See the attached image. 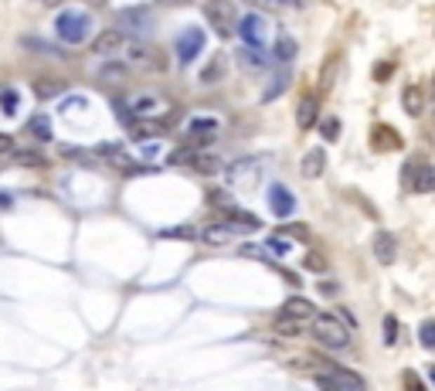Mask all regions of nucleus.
Listing matches in <instances>:
<instances>
[{"label": "nucleus", "instance_id": "obj_1", "mask_svg": "<svg viewBox=\"0 0 435 391\" xmlns=\"http://www.w3.org/2000/svg\"><path fill=\"white\" fill-rule=\"evenodd\" d=\"M316 317H320L316 306L309 303L306 296H289V300L283 303V310H279V317H276L272 330H276L279 337H300L306 326H313Z\"/></svg>", "mask_w": 435, "mask_h": 391}, {"label": "nucleus", "instance_id": "obj_2", "mask_svg": "<svg viewBox=\"0 0 435 391\" xmlns=\"http://www.w3.org/2000/svg\"><path fill=\"white\" fill-rule=\"evenodd\" d=\"M309 330H313L316 344H323L326 350H344L350 344V326L337 313H320Z\"/></svg>", "mask_w": 435, "mask_h": 391}, {"label": "nucleus", "instance_id": "obj_3", "mask_svg": "<svg viewBox=\"0 0 435 391\" xmlns=\"http://www.w3.org/2000/svg\"><path fill=\"white\" fill-rule=\"evenodd\" d=\"M126 109H130L133 123H136V119H140V123H156V119H163L174 106H170L163 95H156V92H140V95H133L130 102H126Z\"/></svg>", "mask_w": 435, "mask_h": 391}, {"label": "nucleus", "instance_id": "obj_4", "mask_svg": "<svg viewBox=\"0 0 435 391\" xmlns=\"http://www.w3.org/2000/svg\"><path fill=\"white\" fill-rule=\"evenodd\" d=\"M55 31H58V38L68 44H79L88 38V31H92V18H88L86 11H65V14H58L55 18Z\"/></svg>", "mask_w": 435, "mask_h": 391}, {"label": "nucleus", "instance_id": "obj_5", "mask_svg": "<svg viewBox=\"0 0 435 391\" xmlns=\"http://www.w3.org/2000/svg\"><path fill=\"white\" fill-rule=\"evenodd\" d=\"M208 24L218 31V38H232L239 31V14L228 0H215V4H208Z\"/></svg>", "mask_w": 435, "mask_h": 391}, {"label": "nucleus", "instance_id": "obj_6", "mask_svg": "<svg viewBox=\"0 0 435 391\" xmlns=\"http://www.w3.org/2000/svg\"><path fill=\"white\" fill-rule=\"evenodd\" d=\"M130 65L136 68V72H163V55L153 48V44L147 41H133L130 44Z\"/></svg>", "mask_w": 435, "mask_h": 391}, {"label": "nucleus", "instance_id": "obj_7", "mask_svg": "<svg viewBox=\"0 0 435 391\" xmlns=\"http://www.w3.org/2000/svg\"><path fill=\"white\" fill-rule=\"evenodd\" d=\"M262 177V160L259 157H241L228 167V180L235 187H255V180Z\"/></svg>", "mask_w": 435, "mask_h": 391}, {"label": "nucleus", "instance_id": "obj_8", "mask_svg": "<svg viewBox=\"0 0 435 391\" xmlns=\"http://www.w3.org/2000/svg\"><path fill=\"white\" fill-rule=\"evenodd\" d=\"M177 62L180 65H191L197 55L204 51V31L201 27H187V31H180V38H177Z\"/></svg>", "mask_w": 435, "mask_h": 391}, {"label": "nucleus", "instance_id": "obj_9", "mask_svg": "<svg viewBox=\"0 0 435 391\" xmlns=\"http://www.w3.org/2000/svg\"><path fill=\"white\" fill-rule=\"evenodd\" d=\"M239 34H241V41H245V48H252V51L265 48V24H262L259 14H241Z\"/></svg>", "mask_w": 435, "mask_h": 391}, {"label": "nucleus", "instance_id": "obj_10", "mask_svg": "<svg viewBox=\"0 0 435 391\" xmlns=\"http://www.w3.org/2000/svg\"><path fill=\"white\" fill-rule=\"evenodd\" d=\"M405 187H412L418 194H432L435 191V167L432 164H422V167H405Z\"/></svg>", "mask_w": 435, "mask_h": 391}, {"label": "nucleus", "instance_id": "obj_11", "mask_svg": "<svg viewBox=\"0 0 435 391\" xmlns=\"http://www.w3.org/2000/svg\"><path fill=\"white\" fill-rule=\"evenodd\" d=\"M320 371H326V374H320V378H326L337 391H364V378L354 374V371L337 368V364H326V368H320Z\"/></svg>", "mask_w": 435, "mask_h": 391}, {"label": "nucleus", "instance_id": "obj_12", "mask_svg": "<svg viewBox=\"0 0 435 391\" xmlns=\"http://www.w3.org/2000/svg\"><path fill=\"white\" fill-rule=\"evenodd\" d=\"M269 208H272L276 218H289L296 211V197H293V191L286 184H272L269 187Z\"/></svg>", "mask_w": 435, "mask_h": 391}, {"label": "nucleus", "instance_id": "obj_13", "mask_svg": "<svg viewBox=\"0 0 435 391\" xmlns=\"http://www.w3.org/2000/svg\"><path fill=\"white\" fill-rule=\"evenodd\" d=\"M218 130H221V123H218L215 116H191V123H187L191 143H208V140L218 136Z\"/></svg>", "mask_w": 435, "mask_h": 391}, {"label": "nucleus", "instance_id": "obj_14", "mask_svg": "<svg viewBox=\"0 0 435 391\" xmlns=\"http://www.w3.org/2000/svg\"><path fill=\"white\" fill-rule=\"evenodd\" d=\"M123 44H126V34H123L119 27H109V31H102V34H95L92 51H95V55H116Z\"/></svg>", "mask_w": 435, "mask_h": 391}, {"label": "nucleus", "instance_id": "obj_15", "mask_svg": "<svg viewBox=\"0 0 435 391\" xmlns=\"http://www.w3.org/2000/svg\"><path fill=\"white\" fill-rule=\"evenodd\" d=\"M316 119H320V99H316V95L300 99V106H296V126H300V130H313Z\"/></svg>", "mask_w": 435, "mask_h": 391}, {"label": "nucleus", "instance_id": "obj_16", "mask_svg": "<svg viewBox=\"0 0 435 391\" xmlns=\"http://www.w3.org/2000/svg\"><path fill=\"white\" fill-rule=\"evenodd\" d=\"M374 256L381 265H392L398 259V241H394L392 232H377V239H374Z\"/></svg>", "mask_w": 435, "mask_h": 391}, {"label": "nucleus", "instance_id": "obj_17", "mask_svg": "<svg viewBox=\"0 0 435 391\" xmlns=\"http://www.w3.org/2000/svg\"><path fill=\"white\" fill-rule=\"evenodd\" d=\"M225 225H232L235 232H245V228L255 232V228H262L259 218L252 215V211H241V208H228V211H225Z\"/></svg>", "mask_w": 435, "mask_h": 391}, {"label": "nucleus", "instance_id": "obj_18", "mask_svg": "<svg viewBox=\"0 0 435 391\" xmlns=\"http://www.w3.org/2000/svg\"><path fill=\"white\" fill-rule=\"evenodd\" d=\"M323 171H326V153L320 150V147L306 150V157H303V177L306 180H316Z\"/></svg>", "mask_w": 435, "mask_h": 391}, {"label": "nucleus", "instance_id": "obj_19", "mask_svg": "<svg viewBox=\"0 0 435 391\" xmlns=\"http://www.w3.org/2000/svg\"><path fill=\"white\" fill-rule=\"evenodd\" d=\"M130 79V72H126V65H119V62H109V65L99 68V86H123Z\"/></svg>", "mask_w": 435, "mask_h": 391}, {"label": "nucleus", "instance_id": "obj_20", "mask_svg": "<svg viewBox=\"0 0 435 391\" xmlns=\"http://www.w3.org/2000/svg\"><path fill=\"white\" fill-rule=\"evenodd\" d=\"M232 235H239L232 225H225V221H218V225H208L204 232H201V239L208 241V245H228Z\"/></svg>", "mask_w": 435, "mask_h": 391}, {"label": "nucleus", "instance_id": "obj_21", "mask_svg": "<svg viewBox=\"0 0 435 391\" xmlns=\"http://www.w3.org/2000/svg\"><path fill=\"white\" fill-rule=\"evenodd\" d=\"M296 51H300V44H296V38H289V34H279L276 44H272V58H279V62H293Z\"/></svg>", "mask_w": 435, "mask_h": 391}, {"label": "nucleus", "instance_id": "obj_22", "mask_svg": "<svg viewBox=\"0 0 435 391\" xmlns=\"http://www.w3.org/2000/svg\"><path fill=\"white\" fill-rule=\"evenodd\" d=\"M286 88H289V72L283 68V72H276V79L265 86V92H262V102H272V99H279Z\"/></svg>", "mask_w": 435, "mask_h": 391}, {"label": "nucleus", "instance_id": "obj_23", "mask_svg": "<svg viewBox=\"0 0 435 391\" xmlns=\"http://www.w3.org/2000/svg\"><path fill=\"white\" fill-rule=\"evenodd\" d=\"M401 106H405V112H408V116H418V112L425 109V102H422V88H418V86H408V88H405V95H401Z\"/></svg>", "mask_w": 435, "mask_h": 391}, {"label": "nucleus", "instance_id": "obj_24", "mask_svg": "<svg viewBox=\"0 0 435 391\" xmlns=\"http://www.w3.org/2000/svg\"><path fill=\"white\" fill-rule=\"evenodd\" d=\"M191 167L201 171V174H218V171H221V157H218V153H197Z\"/></svg>", "mask_w": 435, "mask_h": 391}, {"label": "nucleus", "instance_id": "obj_25", "mask_svg": "<svg viewBox=\"0 0 435 391\" xmlns=\"http://www.w3.org/2000/svg\"><path fill=\"white\" fill-rule=\"evenodd\" d=\"M221 79H225V58H211L208 68L201 72V82H204V86H211V82H221Z\"/></svg>", "mask_w": 435, "mask_h": 391}, {"label": "nucleus", "instance_id": "obj_26", "mask_svg": "<svg viewBox=\"0 0 435 391\" xmlns=\"http://www.w3.org/2000/svg\"><path fill=\"white\" fill-rule=\"evenodd\" d=\"M18 109H21V95H18L14 88L0 92V112H4V116H14Z\"/></svg>", "mask_w": 435, "mask_h": 391}, {"label": "nucleus", "instance_id": "obj_27", "mask_svg": "<svg viewBox=\"0 0 435 391\" xmlns=\"http://www.w3.org/2000/svg\"><path fill=\"white\" fill-rule=\"evenodd\" d=\"M27 130L34 133L38 140H51V119H48V116H31Z\"/></svg>", "mask_w": 435, "mask_h": 391}, {"label": "nucleus", "instance_id": "obj_28", "mask_svg": "<svg viewBox=\"0 0 435 391\" xmlns=\"http://www.w3.org/2000/svg\"><path fill=\"white\" fill-rule=\"evenodd\" d=\"M197 147L194 143H191V147H177L174 153H170V164H187V167H191V164H194V157H197Z\"/></svg>", "mask_w": 435, "mask_h": 391}, {"label": "nucleus", "instance_id": "obj_29", "mask_svg": "<svg viewBox=\"0 0 435 391\" xmlns=\"http://www.w3.org/2000/svg\"><path fill=\"white\" fill-rule=\"evenodd\" d=\"M119 18H123V27H147V11H123V14H119Z\"/></svg>", "mask_w": 435, "mask_h": 391}, {"label": "nucleus", "instance_id": "obj_30", "mask_svg": "<svg viewBox=\"0 0 435 391\" xmlns=\"http://www.w3.org/2000/svg\"><path fill=\"white\" fill-rule=\"evenodd\" d=\"M58 92H62L58 82H48V79H38V82H34V95H38V99H51V95H58Z\"/></svg>", "mask_w": 435, "mask_h": 391}, {"label": "nucleus", "instance_id": "obj_31", "mask_svg": "<svg viewBox=\"0 0 435 391\" xmlns=\"http://www.w3.org/2000/svg\"><path fill=\"white\" fill-rule=\"evenodd\" d=\"M320 133H323L326 143H337V140H340V119H337V116H330L323 126H320Z\"/></svg>", "mask_w": 435, "mask_h": 391}, {"label": "nucleus", "instance_id": "obj_32", "mask_svg": "<svg viewBox=\"0 0 435 391\" xmlns=\"http://www.w3.org/2000/svg\"><path fill=\"white\" fill-rule=\"evenodd\" d=\"M418 340H422V347H435V320H425V324L418 326Z\"/></svg>", "mask_w": 435, "mask_h": 391}, {"label": "nucleus", "instance_id": "obj_33", "mask_svg": "<svg viewBox=\"0 0 435 391\" xmlns=\"http://www.w3.org/2000/svg\"><path fill=\"white\" fill-rule=\"evenodd\" d=\"M160 239H197V232L194 228H187V225H180V228H163V232H160Z\"/></svg>", "mask_w": 435, "mask_h": 391}, {"label": "nucleus", "instance_id": "obj_34", "mask_svg": "<svg viewBox=\"0 0 435 391\" xmlns=\"http://www.w3.org/2000/svg\"><path fill=\"white\" fill-rule=\"evenodd\" d=\"M14 164H24V167H41V164H44V157H41V153L21 150V153H14Z\"/></svg>", "mask_w": 435, "mask_h": 391}, {"label": "nucleus", "instance_id": "obj_35", "mask_svg": "<svg viewBox=\"0 0 435 391\" xmlns=\"http://www.w3.org/2000/svg\"><path fill=\"white\" fill-rule=\"evenodd\" d=\"M265 248H269V252H276V256H286V252H289V241L269 239V241H265Z\"/></svg>", "mask_w": 435, "mask_h": 391}, {"label": "nucleus", "instance_id": "obj_36", "mask_svg": "<svg viewBox=\"0 0 435 391\" xmlns=\"http://www.w3.org/2000/svg\"><path fill=\"white\" fill-rule=\"evenodd\" d=\"M241 256H252V259H269V256H265V248H259V245H241Z\"/></svg>", "mask_w": 435, "mask_h": 391}, {"label": "nucleus", "instance_id": "obj_37", "mask_svg": "<svg viewBox=\"0 0 435 391\" xmlns=\"http://www.w3.org/2000/svg\"><path fill=\"white\" fill-rule=\"evenodd\" d=\"M405 388H408V391H425V385L418 381V374H412V371H408V374H405Z\"/></svg>", "mask_w": 435, "mask_h": 391}, {"label": "nucleus", "instance_id": "obj_38", "mask_svg": "<svg viewBox=\"0 0 435 391\" xmlns=\"http://www.w3.org/2000/svg\"><path fill=\"white\" fill-rule=\"evenodd\" d=\"M384 330H388V344L394 347V340H398V324H394V317H388V320H384Z\"/></svg>", "mask_w": 435, "mask_h": 391}, {"label": "nucleus", "instance_id": "obj_39", "mask_svg": "<svg viewBox=\"0 0 435 391\" xmlns=\"http://www.w3.org/2000/svg\"><path fill=\"white\" fill-rule=\"evenodd\" d=\"M0 153H14V140L7 133H0Z\"/></svg>", "mask_w": 435, "mask_h": 391}, {"label": "nucleus", "instance_id": "obj_40", "mask_svg": "<svg viewBox=\"0 0 435 391\" xmlns=\"http://www.w3.org/2000/svg\"><path fill=\"white\" fill-rule=\"evenodd\" d=\"M306 269H313V272H323V259H320V256H309V259H306Z\"/></svg>", "mask_w": 435, "mask_h": 391}, {"label": "nucleus", "instance_id": "obj_41", "mask_svg": "<svg viewBox=\"0 0 435 391\" xmlns=\"http://www.w3.org/2000/svg\"><path fill=\"white\" fill-rule=\"evenodd\" d=\"M388 75H392V65H377V68H374V79H377V82H384Z\"/></svg>", "mask_w": 435, "mask_h": 391}, {"label": "nucleus", "instance_id": "obj_42", "mask_svg": "<svg viewBox=\"0 0 435 391\" xmlns=\"http://www.w3.org/2000/svg\"><path fill=\"white\" fill-rule=\"evenodd\" d=\"M140 157H143V160H150V157H156V143H147V147H143V153H140Z\"/></svg>", "mask_w": 435, "mask_h": 391}, {"label": "nucleus", "instance_id": "obj_43", "mask_svg": "<svg viewBox=\"0 0 435 391\" xmlns=\"http://www.w3.org/2000/svg\"><path fill=\"white\" fill-rule=\"evenodd\" d=\"M248 4H252V7H262V11H269L276 0H248Z\"/></svg>", "mask_w": 435, "mask_h": 391}, {"label": "nucleus", "instance_id": "obj_44", "mask_svg": "<svg viewBox=\"0 0 435 391\" xmlns=\"http://www.w3.org/2000/svg\"><path fill=\"white\" fill-rule=\"evenodd\" d=\"M11 204H14V197H11V194H4V191H0V211H4V208H11Z\"/></svg>", "mask_w": 435, "mask_h": 391}, {"label": "nucleus", "instance_id": "obj_45", "mask_svg": "<svg viewBox=\"0 0 435 391\" xmlns=\"http://www.w3.org/2000/svg\"><path fill=\"white\" fill-rule=\"evenodd\" d=\"M316 385H320V388H323V391H337V388H333V385H330V381H326V378H316Z\"/></svg>", "mask_w": 435, "mask_h": 391}, {"label": "nucleus", "instance_id": "obj_46", "mask_svg": "<svg viewBox=\"0 0 435 391\" xmlns=\"http://www.w3.org/2000/svg\"><path fill=\"white\" fill-rule=\"evenodd\" d=\"M276 4H289V7H300V0H276Z\"/></svg>", "mask_w": 435, "mask_h": 391}, {"label": "nucleus", "instance_id": "obj_47", "mask_svg": "<svg viewBox=\"0 0 435 391\" xmlns=\"http://www.w3.org/2000/svg\"><path fill=\"white\" fill-rule=\"evenodd\" d=\"M41 4H48V7H58V4H62V0H41Z\"/></svg>", "mask_w": 435, "mask_h": 391}, {"label": "nucleus", "instance_id": "obj_48", "mask_svg": "<svg viewBox=\"0 0 435 391\" xmlns=\"http://www.w3.org/2000/svg\"><path fill=\"white\" fill-rule=\"evenodd\" d=\"M429 378H432V385H435V368H432V371H429Z\"/></svg>", "mask_w": 435, "mask_h": 391}, {"label": "nucleus", "instance_id": "obj_49", "mask_svg": "<svg viewBox=\"0 0 435 391\" xmlns=\"http://www.w3.org/2000/svg\"><path fill=\"white\" fill-rule=\"evenodd\" d=\"M432 102H435V79H432Z\"/></svg>", "mask_w": 435, "mask_h": 391}, {"label": "nucleus", "instance_id": "obj_50", "mask_svg": "<svg viewBox=\"0 0 435 391\" xmlns=\"http://www.w3.org/2000/svg\"><path fill=\"white\" fill-rule=\"evenodd\" d=\"M92 4H99V0H92Z\"/></svg>", "mask_w": 435, "mask_h": 391}]
</instances>
